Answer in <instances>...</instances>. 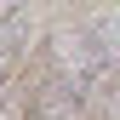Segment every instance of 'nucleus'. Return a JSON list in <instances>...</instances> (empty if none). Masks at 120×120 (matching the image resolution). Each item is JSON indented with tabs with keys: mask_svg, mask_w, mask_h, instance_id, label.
Returning a JSON list of instances; mask_svg holds the SVG:
<instances>
[{
	"mask_svg": "<svg viewBox=\"0 0 120 120\" xmlns=\"http://www.w3.org/2000/svg\"><path fill=\"white\" fill-rule=\"evenodd\" d=\"M29 120H86V97H74L57 80H46L34 92V103H29Z\"/></svg>",
	"mask_w": 120,
	"mask_h": 120,
	"instance_id": "1",
	"label": "nucleus"
},
{
	"mask_svg": "<svg viewBox=\"0 0 120 120\" xmlns=\"http://www.w3.org/2000/svg\"><path fill=\"white\" fill-rule=\"evenodd\" d=\"M23 40H29V11L0 17V92L11 86V74H17V63H23Z\"/></svg>",
	"mask_w": 120,
	"mask_h": 120,
	"instance_id": "2",
	"label": "nucleus"
},
{
	"mask_svg": "<svg viewBox=\"0 0 120 120\" xmlns=\"http://www.w3.org/2000/svg\"><path fill=\"white\" fill-rule=\"evenodd\" d=\"M0 120H29V97L6 86V92H0Z\"/></svg>",
	"mask_w": 120,
	"mask_h": 120,
	"instance_id": "3",
	"label": "nucleus"
}]
</instances>
